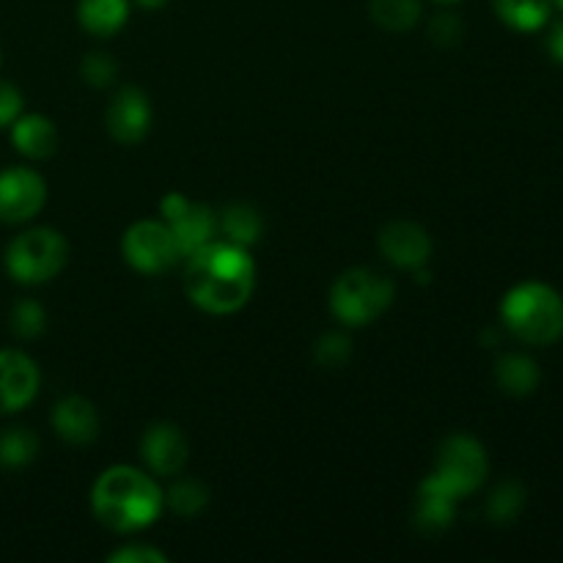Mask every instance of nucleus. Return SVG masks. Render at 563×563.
Segmentation results:
<instances>
[{
	"instance_id": "nucleus-15",
	"label": "nucleus",
	"mask_w": 563,
	"mask_h": 563,
	"mask_svg": "<svg viewBox=\"0 0 563 563\" xmlns=\"http://www.w3.org/2000/svg\"><path fill=\"white\" fill-rule=\"evenodd\" d=\"M456 506L460 500L429 473L416 489V500H412V522L421 533L438 537V533L449 531L451 522L456 517Z\"/></svg>"
},
{
	"instance_id": "nucleus-9",
	"label": "nucleus",
	"mask_w": 563,
	"mask_h": 563,
	"mask_svg": "<svg viewBox=\"0 0 563 563\" xmlns=\"http://www.w3.org/2000/svg\"><path fill=\"white\" fill-rule=\"evenodd\" d=\"M47 203V181L27 165H9L0 170V223H31Z\"/></svg>"
},
{
	"instance_id": "nucleus-28",
	"label": "nucleus",
	"mask_w": 563,
	"mask_h": 563,
	"mask_svg": "<svg viewBox=\"0 0 563 563\" xmlns=\"http://www.w3.org/2000/svg\"><path fill=\"white\" fill-rule=\"evenodd\" d=\"M427 33L434 44H440V47H454L462 38V33H465V25H462L460 16L451 14V11H440V14H434L432 20H429Z\"/></svg>"
},
{
	"instance_id": "nucleus-1",
	"label": "nucleus",
	"mask_w": 563,
	"mask_h": 563,
	"mask_svg": "<svg viewBox=\"0 0 563 563\" xmlns=\"http://www.w3.org/2000/svg\"><path fill=\"white\" fill-rule=\"evenodd\" d=\"M256 258L251 247L218 236L185 258L187 300L203 313L229 317L251 302L256 291Z\"/></svg>"
},
{
	"instance_id": "nucleus-10",
	"label": "nucleus",
	"mask_w": 563,
	"mask_h": 563,
	"mask_svg": "<svg viewBox=\"0 0 563 563\" xmlns=\"http://www.w3.org/2000/svg\"><path fill=\"white\" fill-rule=\"evenodd\" d=\"M152 99L135 86H121L104 110V126L121 146H137L152 132Z\"/></svg>"
},
{
	"instance_id": "nucleus-20",
	"label": "nucleus",
	"mask_w": 563,
	"mask_h": 563,
	"mask_svg": "<svg viewBox=\"0 0 563 563\" xmlns=\"http://www.w3.org/2000/svg\"><path fill=\"white\" fill-rule=\"evenodd\" d=\"M218 231L223 240L253 247L264 236V218L253 203L236 201L218 214Z\"/></svg>"
},
{
	"instance_id": "nucleus-22",
	"label": "nucleus",
	"mask_w": 563,
	"mask_h": 563,
	"mask_svg": "<svg viewBox=\"0 0 563 563\" xmlns=\"http://www.w3.org/2000/svg\"><path fill=\"white\" fill-rule=\"evenodd\" d=\"M368 16L388 33H407L421 22L423 0H368Z\"/></svg>"
},
{
	"instance_id": "nucleus-35",
	"label": "nucleus",
	"mask_w": 563,
	"mask_h": 563,
	"mask_svg": "<svg viewBox=\"0 0 563 563\" xmlns=\"http://www.w3.org/2000/svg\"><path fill=\"white\" fill-rule=\"evenodd\" d=\"M0 64H3V55H0Z\"/></svg>"
},
{
	"instance_id": "nucleus-14",
	"label": "nucleus",
	"mask_w": 563,
	"mask_h": 563,
	"mask_svg": "<svg viewBox=\"0 0 563 563\" xmlns=\"http://www.w3.org/2000/svg\"><path fill=\"white\" fill-rule=\"evenodd\" d=\"M49 423H53V432L69 445H91L93 440L99 438V427H102L99 410L93 407V401L77 394L64 396V399L53 407Z\"/></svg>"
},
{
	"instance_id": "nucleus-8",
	"label": "nucleus",
	"mask_w": 563,
	"mask_h": 563,
	"mask_svg": "<svg viewBox=\"0 0 563 563\" xmlns=\"http://www.w3.org/2000/svg\"><path fill=\"white\" fill-rule=\"evenodd\" d=\"M159 218L170 225L179 242L181 262L207 242L218 240V212L179 190H170L159 198Z\"/></svg>"
},
{
	"instance_id": "nucleus-24",
	"label": "nucleus",
	"mask_w": 563,
	"mask_h": 563,
	"mask_svg": "<svg viewBox=\"0 0 563 563\" xmlns=\"http://www.w3.org/2000/svg\"><path fill=\"white\" fill-rule=\"evenodd\" d=\"M526 498L528 493L520 482H515V478L500 482L487 498V520L493 526H511L526 509Z\"/></svg>"
},
{
	"instance_id": "nucleus-16",
	"label": "nucleus",
	"mask_w": 563,
	"mask_h": 563,
	"mask_svg": "<svg viewBox=\"0 0 563 563\" xmlns=\"http://www.w3.org/2000/svg\"><path fill=\"white\" fill-rule=\"evenodd\" d=\"M9 137L11 146L25 159H49L60 146L58 126L42 113H22L9 126Z\"/></svg>"
},
{
	"instance_id": "nucleus-7",
	"label": "nucleus",
	"mask_w": 563,
	"mask_h": 563,
	"mask_svg": "<svg viewBox=\"0 0 563 563\" xmlns=\"http://www.w3.org/2000/svg\"><path fill=\"white\" fill-rule=\"evenodd\" d=\"M121 256L141 275H163L181 262L179 242L163 218L132 223L121 236Z\"/></svg>"
},
{
	"instance_id": "nucleus-26",
	"label": "nucleus",
	"mask_w": 563,
	"mask_h": 563,
	"mask_svg": "<svg viewBox=\"0 0 563 563\" xmlns=\"http://www.w3.org/2000/svg\"><path fill=\"white\" fill-rule=\"evenodd\" d=\"M352 357V341L346 333H324L319 335L317 344H313V361L319 363L322 368H341L346 366Z\"/></svg>"
},
{
	"instance_id": "nucleus-31",
	"label": "nucleus",
	"mask_w": 563,
	"mask_h": 563,
	"mask_svg": "<svg viewBox=\"0 0 563 563\" xmlns=\"http://www.w3.org/2000/svg\"><path fill=\"white\" fill-rule=\"evenodd\" d=\"M548 53L550 58L555 60V64L563 66V16L559 22H555L553 27H550L548 33Z\"/></svg>"
},
{
	"instance_id": "nucleus-11",
	"label": "nucleus",
	"mask_w": 563,
	"mask_h": 563,
	"mask_svg": "<svg viewBox=\"0 0 563 563\" xmlns=\"http://www.w3.org/2000/svg\"><path fill=\"white\" fill-rule=\"evenodd\" d=\"M141 460L146 471L157 478H174L185 473L190 462V440L176 423L157 421L143 432Z\"/></svg>"
},
{
	"instance_id": "nucleus-12",
	"label": "nucleus",
	"mask_w": 563,
	"mask_h": 563,
	"mask_svg": "<svg viewBox=\"0 0 563 563\" xmlns=\"http://www.w3.org/2000/svg\"><path fill=\"white\" fill-rule=\"evenodd\" d=\"M42 388L36 361L22 350H0V416L22 412Z\"/></svg>"
},
{
	"instance_id": "nucleus-18",
	"label": "nucleus",
	"mask_w": 563,
	"mask_h": 563,
	"mask_svg": "<svg viewBox=\"0 0 563 563\" xmlns=\"http://www.w3.org/2000/svg\"><path fill=\"white\" fill-rule=\"evenodd\" d=\"M495 383L506 396L522 399V396H531L539 388L542 372H539L533 357L522 355V352H506L495 363Z\"/></svg>"
},
{
	"instance_id": "nucleus-27",
	"label": "nucleus",
	"mask_w": 563,
	"mask_h": 563,
	"mask_svg": "<svg viewBox=\"0 0 563 563\" xmlns=\"http://www.w3.org/2000/svg\"><path fill=\"white\" fill-rule=\"evenodd\" d=\"M80 75L91 88H108L119 75V64L110 53H88L80 64Z\"/></svg>"
},
{
	"instance_id": "nucleus-25",
	"label": "nucleus",
	"mask_w": 563,
	"mask_h": 563,
	"mask_svg": "<svg viewBox=\"0 0 563 563\" xmlns=\"http://www.w3.org/2000/svg\"><path fill=\"white\" fill-rule=\"evenodd\" d=\"M9 328L22 341L38 339L47 330V311H44V306L38 300L25 297V300L14 302V308H11Z\"/></svg>"
},
{
	"instance_id": "nucleus-29",
	"label": "nucleus",
	"mask_w": 563,
	"mask_h": 563,
	"mask_svg": "<svg viewBox=\"0 0 563 563\" xmlns=\"http://www.w3.org/2000/svg\"><path fill=\"white\" fill-rule=\"evenodd\" d=\"M108 563H168V555L146 542H130L115 548L108 555Z\"/></svg>"
},
{
	"instance_id": "nucleus-33",
	"label": "nucleus",
	"mask_w": 563,
	"mask_h": 563,
	"mask_svg": "<svg viewBox=\"0 0 563 563\" xmlns=\"http://www.w3.org/2000/svg\"><path fill=\"white\" fill-rule=\"evenodd\" d=\"M432 3H438V5H456V3H462V0H432Z\"/></svg>"
},
{
	"instance_id": "nucleus-21",
	"label": "nucleus",
	"mask_w": 563,
	"mask_h": 563,
	"mask_svg": "<svg viewBox=\"0 0 563 563\" xmlns=\"http://www.w3.org/2000/svg\"><path fill=\"white\" fill-rule=\"evenodd\" d=\"M209 487L196 476H174L170 487L165 489V509L174 511L176 517H198L209 506Z\"/></svg>"
},
{
	"instance_id": "nucleus-6",
	"label": "nucleus",
	"mask_w": 563,
	"mask_h": 563,
	"mask_svg": "<svg viewBox=\"0 0 563 563\" xmlns=\"http://www.w3.org/2000/svg\"><path fill=\"white\" fill-rule=\"evenodd\" d=\"M432 476L454 495L456 500L471 498L482 489L489 476V456L473 434L454 432L438 445Z\"/></svg>"
},
{
	"instance_id": "nucleus-3",
	"label": "nucleus",
	"mask_w": 563,
	"mask_h": 563,
	"mask_svg": "<svg viewBox=\"0 0 563 563\" xmlns=\"http://www.w3.org/2000/svg\"><path fill=\"white\" fill-rule=\"evenodd\" d=\"M500 322L522 344H555L563 339V295L544 280H522L500 300Z\"/></svg>"
},
{
	"instance_id": "nucleus-34",
	"label": "nucleus",
	"mask_w": 563,
	"mask_h": 563,
	"mask_svg": "<svg viewBox=\"0 0 563 563\" xmlns=\"http://www.w3.org/2000/svg\"><path fill=\"white\" fill-rule=\"evenodd\" d=\"M553 3H555V5H559V9L563 11V0H553Z\"/></svg>"
},
{
	"instance_id": "nucleus-19",
	"label": "nucleus",
	"mask_w": 563,
	"mask_h": 563,
	"mask_svg": "<svg viewBox=\"0 0 563 563\" xmlns=\"http://www.w3.org/2000/svg\"><path fill=\"white\" fill-rule=\"evenodd\" d=\"M553 0H493V11L517 33H537L553 20Z\"/></svg>"
},
{
	"instance_id": "nucleus-23",
	"label": "nucleus",
	"mask_w": 563,
	"mask_h": 563,
	"mask_svg": "<svg viewBox=\"0 0 563 563\" xmlns=\"http://www.w3.org/2000/svg\"><path fill=\"white\" fill-rule=\"evenodd\" d=\"M38 454V438L27 427H11L0 432V467L20 471L27 467Z\"/></svg>"
},
{
	"instance_id": "nucleus-2",
	"label": "nucleus",
	"mask_w": 563,
	"mask_h": 563,
	"mask_svg": "<svg viewBox=\"0 0 563 563\" xmlns=\"http://www.w3.org/2000/svg\"><path fill=\"white\" fill-rule=\"evenodd\" d=\"M91 511L113 533H141L165 511V489L146 467L110 465L91 487Z\"/></svg>"
},
{
	"instance_id": "nucleus-30",
	"label": "nucleus",
	"mask_w": 563,
	"mask_h": 563,
	"mask_svg": "<svg viewBox=\"0 0 563 563\" xmlns=\"http://www.w3.org/2000/svg\"><path fill=\"white\" fill-rule=\"evenodd\" d=\"M22 113H25V99H22L20 88L11 82H0V130H9Z\"/></svg>"
},
{
	"instance_id": "nucleus-13",
	"label": "nucleus",
	"mask_w": 563,
	"mask_h": 563,
	"mask_svg": "<svg viewBox=\"0 0 563 563\" xmlns=\"http://www.w3.org/2000/svg\"><path fill=\"white\" fill-rule=\"evenodd\" d=\"M377 247L394 267L399 269H416L429 267L432 262V236L421 223L412 220H394V223L383 225L377 236Z\"/></svg>"
},
{
	"instance_id": "nucleus-4",
	"label": "nucleus",
	"mask_w": 563,
	"mask_h": 563,
	"mask_svg": "<svg viewBox=\"0 0 563 563\" xmlns=\"http://www.w3.org/2000/svg\"><path fill=\"white\" fill-rule=\"evenodd\" d=\"M69 262V240L58 229L33 225L5 245L3 267L20 286H44L64 273Z\"/></svg>"
},
{
	"instance_id": "nucleus-32",
	"label": "nucleus",
	"mask_w": 563,
	"mask_h": 563,
	"mask_svg": "<svg viewBox=\"0 0 563 563\" xmlns=\"http://www.w3.org/2000/svg\"><path fill=\"white\" fill-rule=\"evenodd\" d=\"M132 5H137V9H146V11H157V9H163V5H168V0H132Z\"/></svg>"
},
{
	"instance_id": "nucleus-17",
	"label": "nucleus",
	"mask_w": 563,
	"mask_h": 563,
	"mask_svg": "<svg viewBox=\"0 0 563 563\" xmlns=\"http://www.w3.org/2000/svg\"><path fill=\"white\" fill-rule=\"evenodd\" d=\"M77 25L97 38H110L130 22L132 0H77Z\"/></svg>"
},
{
	"instance_id": "nucleus-5",
	"label": "nucleus",
	"mask_w": 563,
	"mask_h": 563,
	"mask_svg": "<svg viewBox=\"0 0 563 563\" xmlns=\"http://www.w3.org/2000/svg\"><path fill=\"white\" fill-rule=\"evenodd\" d=\"M396 284L368 267H352L330 286V313L344 328H366L394 306Z\"/></svg>"
}]
</instances>
